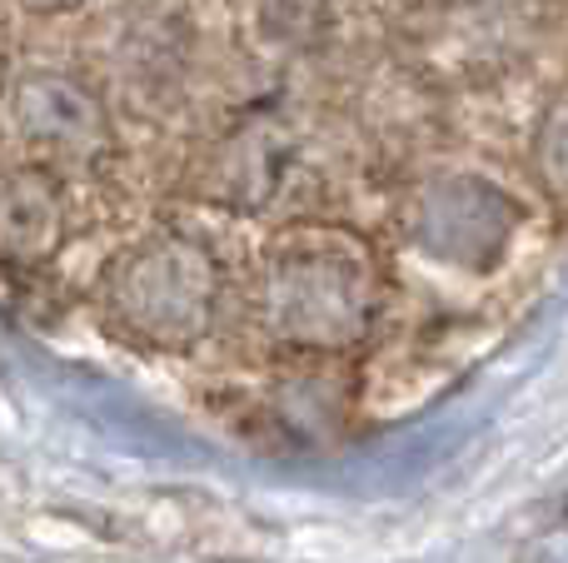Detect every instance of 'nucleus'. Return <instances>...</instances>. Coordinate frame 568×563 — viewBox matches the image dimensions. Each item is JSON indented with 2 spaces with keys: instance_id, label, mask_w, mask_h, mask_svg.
<instances>
[{
  "instance_id": "f257e3e1",
  "label": "nucleus",
  "mask_w": 568,
  "mask_h": 563,
  "mask_svg": "<svg viewBox=\"0 0 568 563\" xmlns=\"http://www.w3.org/2000/svg\"><path fill=\"white\" fill-rule=\"evenodd\" d=\"M260 325L270 339L304 355H344L374 329L379 269L349 235H294L260 275Z\"/></svg>"
},
{
  "instance_id": "0eeeda50",
  "label": "nucleus",
  "mask_w": 568,
  "mask_h": 563,
  "mask_svg": "<svg viewBox=\"0 0 568 563\" xmlns=\"http://www.w3.org/2000/svg\"><path fill=\"white\" fill-rule=\"evenodd\" d=\"M539 170L549 180V190L568 195V95L549 110V120L539 130Z\"/></svg>"
},
{
  "instance_id": "20e7f679",
  "label": "nucleus",
  "mask_w": 568,
  "mask_h": 563,
  "mask_svg": "<svg viewBox=\"0 0 568 563\" xmlns=\"http://www.w3.org/2000/svg\"><path fill=\"white\" fill-rule=\"evenodd\" d=\"M10 120L26 140L60 150V155H95L110 130L100 100L75 75H60V70H36L20 80L10 95Z\"/></svg>"
},
{
  "instance_id": "39448f33",
  "label": "nucleus",
  "mask_w": 568,
  "mask_h": 563,
  "mask_svg": "<svg viewBox=\"0 0 568 563\" xmlns=\"http://www.w3.org/2000/svg\"><path fill=\"white\" fill-rule=\"evenodd\" d=\"M60 235H65V199L55 180L40 170L0 175V259L40 265L45 255H55Z\"/></svg>"
},
{
  "instance_id": "7ed1b4c3",
  "label": "nucleus",
  "mask_w": 568,
  "mask_h": 563,
  "mask_svg": "<svg viewBox=\"0 0 568 563\" xmlns=\"http://www.w3.org/2000/svg\"><path fill=\"white\" fill-rule=\"evenodd\" d=\"M514 225V209L504 195H494L479 180H439L419 195L409 215L414 245L454 265H489L504 249Z\"/></svg>"
},
{
  "instance_id": "f03ea898",
  "label": "nucleus",
  "mask_w": 568,
  "mask_h": 563,
  "mask_svg": "<svg viewBox=\"0 0 568 563\" xmlns=\"http://www.w3.org/2000/svg\"><path fill=\"white\" fill-rule=\"evenodd\" d=\"M105 309L150 349H190L210 335L220 309V265L200 239L155 235L115 259Z\"/></svg>"
},
{
  "instance_id": "423d86ee",
  "label": "nucleus",
  "mask_w": 568,
  "mask_h": 563,
  "mask_svg": "<svg viewBox=\"0 0 568 563\" xmlns=\"http://www.w3.org/2000/svg\"><path fill=\"white\" fill-rule=\"evenodd\" d=\"M280 140L275 130H240V140H230V150L215 165V199H230V205H260L270 199L280 180Z\"/></svg>"
}]
</instances>
